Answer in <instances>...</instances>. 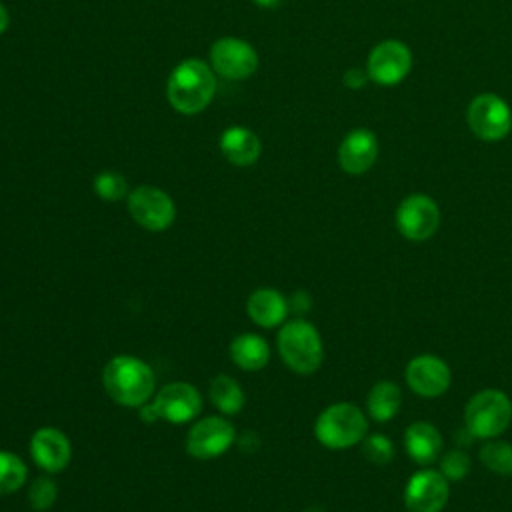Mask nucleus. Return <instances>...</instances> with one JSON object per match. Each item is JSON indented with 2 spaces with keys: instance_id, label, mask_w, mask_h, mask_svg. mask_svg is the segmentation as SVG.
<instances>
[{
  "instance_id": "nucleus-11",
  "label": "nucleus",
  "mask_w": 512,
  "mask_h": 512,
  "mask_svg": "<svg viewBox=\"0 0 512 512\" xmlns=\"http://www.w3.org/2000/svg\"><path fill=\"white\" fill-rule=\"evenodd\" d=\"M412 66V54L404 42L384 40L368 54V78L380 86H394L406 78Z\"/></svg>"
},
{
  "instance_id": "nucleus-16",
  "label": "nucleus",
  "mask_w": 512,
  "mask_h": 512,
  "mask_svg": "<svg viewBox=\"0 0 512 512\" xmlns=\"http://www.w3.org/2000/svg\"><path fill=\"white\" fill-rule=\"evenodd\" d=\"M378 156V140L366 128H356L348 132L338 148L340 168L348 174H364L372 168Z\"/></svg>"
},
{
  "instance_id": "nucleus-27",
  "label": "nucleus",
  "mask_w": 512,
  "mask_h": 512,
  "mask_svg": "<svg viewBox=\"0 0 512 512\" xmlns=\"http://www.w3.org/2000/svg\"><path fill=\"white\" fill-rule=\"evenodd\" d=\"M362 454L372 464H388L394 458V444L384 434H370L362 440Z\"/></svg>"
},
{
  "instance_id": "nucleus-30",
  "label": "nucleus",
  "mask_w": 512,
  "mask_h": 512,
  "mask_svg": "<svg viewBox=\"0 0 512 512\" xmlns=\"http://www.w3.org/2000/svg\"><path fill=\"white\" fill-rule=\"evenodd\" d=\"M138 414H140V420L146 422V424H152V422H158L160 420V414L154 406V402H146L138 408Z\"/></svg>"
},
{
  "instance_id": "nucleus-10",
  "label": "nucleus",
  "mask_w": 512,
  "mask_h": 512,
  "mask_svg": "<svg viewBox=\"0 0 512 512\" xmlns=\"http://www.w3.org/2000/svg\"><path fill=\"white\" fill-rule=\"evenodd\" d=\"M210 64L216 74L228 80H242L256 72L258 54L240 38H220L210 48Z\"/></svg>"
},
{
  "instance_id": "nucleus-7",
  "label": "nucleus",
  "mask_w": 512,
  "mask_h": 512,
  "mask_svg": "<svg viewBox=\"0 0 512 512\" xmlns=\"http://www.w3.org/2000/svg\"><path fill=\"white\" fill-rule=\"evenodd\" d=\"M470 130L486 142L502 140L512 128V110L496 94H478L468 106Z\"/></svg>"
},
{
  "instance_id": "nucleus-8",
  "label": "nucleus",
  "mask_w": 512,
  "mask_h": 512,
  "mask_svg": "<svg viewBox=\"0 0 512 512\" xmlns=\"http://www.w3.org/2000/svg\"><path fill=\"white\" fill-rule=\"evenodd\" d=\"M236 440L234 426L222 416H206L192 424L186 436V452L196 460L222 456Z\"/></svg>"
},
{
  "instance_id": "nucleus-3",
  "label": "nucleus",
  "mask_w": 512,
  "mask_h": 512,
  "mask_svg": "<svg viewBox=\"0 0 512 512\" xmlns=\"http://www.w3.org/2000/svg\"><path fill=\"white\" fill-rule=\"evenodd\" d=\"M366 432V414L352 402H336L326 406L314 422L316 440L330 450H344L360 444L366 438Z\"/></svg>"
},
{
  "instance_id": "nucleus-9",
  "label": "nucleus",
  "mask_w": 512,
  "mask_h": 512,
  "mask_svg": "<svg viewBox=\"0 0 512 512\" xmlns=\"http://www.w3.org/2000/svg\"><path fill=\"white\" fill-rule=\"evenodd\" d=\"M440 224V210L426 194H410L396 208L398 232L414 242L428 240Z\"/></svg>"
},
{
  "instance_id": "nucleus-32",
  "label": "nucleus",
  "mask_w": 512,
  "mask_h": 512,
  "mask_svg": "<svg viewBox=\"0 0 512 512\" xmlns=\"http://www.w3.org/2000/svg\"><path fill=\"white\" fill-rule=\"evenodd\" d=\"M8 28V10L0 4V34Z\"/></svg>"
},
{
  "instance_id": "nucleus-19",
  "label": "nucleus",
  "mask_w": 512,
  "mask_h": 512,
  "mask_svg": "<svg viewBox=\"0 0 512 512\" xmlns=\"http://www.w3.org/2000/svg\"><path fill=\"white\" fill-rule=\"evenodd\" d=\"M224 158L236 166H250L260 158L262 146L258 136L244 126H230L220 136Z\"/></svg>"
},
{
  "instance_id": "nucleus-5",
  "label": "nucleus",
  "mask_w": 512,
  "mask_h": 512,
  "mask_svg": "<svg viewBox=\"0 0 512 512\" xmlns=\"http://www.w3.org/2000/svg\"><path fill=\"white\" fill-rule=\"evenodd\" d=\"M512 422V400L498 388L476 392L464 410V424L470 436L490 440L502 434Z\"/></svg>"
},
{
  "instance_id": "nucleus-25",
  "label": "nucleus",
  "mask_w": 512,
  "mask_h": 512,
  "mask_svg": "<svg viewBox=\"0 0 512 512\" xmlns=\"http://www.w3.org/2000/svg\"><path fill=\"white\" fill-rule=\"evenodd\" d=\"M94 192L100 200L116 202L128 194V184L122 174L104 170V172L96 174V178H94Z\"/></svg>"
},
{
  "instance_id": "nucleus-2",
  "label": "nucleus",
  "mask_w": 512,
  "mask_h": 512,
  "mask_svg": "<svg viewBox=\"0 0 512 512\" xmlns=\"http://www.w3.org/2000/svg\"><path fill=\"white\" fill-rule=\"evenodd\" d=\"M216 90V78L208 64L196 58L182 60L168 76V102L180 114L202 112Z\"/></svg>"
},
{
  "instance_id": "nucleus-31",
  "label": "nucleus",
  "mask_w": 512,
  "mask_h": 512,
  "mask_svg": "<svg viewBox=\"0 0 512 512\" xmlns=\"http://www.w3.org/2000/svg\"><path fill=\"white\" fill-rule=\"evenodd\" d=\"M296 312H306L308 308H310V298H308V294L306 292H302V290H298V292H294L292 294V300L288 302Z\"/></svg>"
},
{
  "instance_id": "nucleus-29",
  "label": "nucleus",
  "mask_w": 512,
  "mask_h": 512,
  "mask_svg": "<svg viewBox=\"0 0 512 512\" xmlns=\"http://www.w3.org/2000/svg\"><path fill=\"white\" fill-rule=\"evenodd\" d=\"M368 80V72H362L358 68H350L346 74H344V84L348 88H360L364 86V82Z\"/></svg>"
},
{
  "instance_id": "nucleus-13",
  "label": "nucleus",
  "mask_w": 512,
  "mask_h": 512,
  "mask_svg": "<svg viewBox=\"0 0 512 512\" xmlns=\"http://www.w3.org/2000/svg\"><path fill=\"white\" fill-rule=\"evenodd\" d=\"M406 382L414 394L424 398H436L448 390L452 382V372L442 358L434 354H420L408 362Z\"/></svg>"
},
{
  "instance_id": "nucleus-26",
  "label": "nucleus",
  "mask_w": 512,
  "mask_h": 512,
  "mask_svg": "<svg viewBox=\"0 0 512 512\" xmlns=\"http://www.w3.org/2000/svg\"><path fill=\"white\" fill-rule=\"evenodd\" d=\"M58 498V488L56 484L46 478V476H40L36 478L32 484H30V490H28V502L32 506V510L36 512H46L54 506Z\"/></svg>"
},
{
  "instance_id": "nucleus-24",
  "label": "nucleus",
  "mask_w": 512,
  "mask_h": 512,
  "mask_svg": "<svg viewBox=\"0 0 512 512\" xmlns=\"http://www.w3.org/2000/svg\"><path fill=\"white\" fill-rule=\"evenodd\" d=\"M482 464L498 474V476H512V444L504 440H488L480 448Z\"/></svg>"
},
{
  "instance_id": "nucleus-15",
  "label": "nucleus",
  "mask_w": 512,
  "mask_h": 512,
  "mask_svg": "<svg viewBox=\"0 0 512 512\" xmlns=\"http://www.w3.org/2000/svg\"><path fill=\"white\" fill-rule=\"evenodd\" d=\"M30 456L38 468L48 474L62 472L72 460V446L68 436L54 428H38L30 438Z\"/></svg>"
},
{
  "instance_id": "nucleus-4",
  "label": "nucleus",
  "mask_w": 512,
  "mask_h": 512,
  "mask_svg": "<svg viewBox=\"0 0 512 512\" xmlns=\"http://www.w3.org/2000/svg\"><path fill=\"white\" fill-rule=\"evenodd\" d=\"M276 346L284 364L296 374H312L324 360V346L318 330L302 318L290 320L280 328Z\"/></svg>"
},
{
  "instance_id": "nucleus-20",
  "label": "nucleus",
  "mask_w": 512,
  "mask_h": 512,
  "mask_svg": "<svg viewBox=\"0 0 512 512\" xmlns=\"http://www.w3.org/2000/svg\"><path fill=\"white\" fill-rule=\"evenodd\" d=\"M228 354L240 370L256 372V370H262L268 364L270 346L262 336L252 334V332H244V334H238L230 342Z\"/></svg>"
},
{
  "instance_id": "nucleus-17",
  "label": "nucleus",
  "mask_w": 512,
  "mask_h": 512,
  "mask_svg": "<svg viewBox=\"0 0 512 512\" xmlns=\"http://www.w3.org/2000/svg\"><path fill=\"white\" fill-rule=\"evenodd\" d=\"M404 448L412 462L426 466L442 454V434L430 422L418 420L404 430Z\"/></svg>"
},
{
  "instance_id": "nucleus-22",
  "label": "nucleus",
  "mask_w": 512,
  "mask_h": 512,
  "mask_svg": "<svg viewBox=\"0 0 512 512\" xmlns=\"http://www.w3.org/2000/svg\"><path fill=\"white\" fill-rule=\"evenodd\" d=\"M212 404L222 412V414H238L244 408V392L242 386L228 374H218L212 378L210 388H208Z\"/></svg>"
},
{
  "instance_id": "nucleus-1",
  "label": "nucleus",
  "mask_w": 512,
  "mask_h": 512,
  "mask_svg": "<svg viewBox=\"0 0 512 512\" xmlns=\"http://www.w3.org/2000/svg\"><path fill=\"white\" fill-rule=\"evenodd\" d=\"M102 384L106 394L120 406L140 408L150 402L156 378L152 368L130 354H118L110 358L102 370Z\"/></svg>"
},
{
  "instance_id": "nucleus-28",
  "label": "nucleus",
  "mask_w": 512,
  "mask_h": 512,
  "mask_svg": "<svg viewBox=\"0 0 512 512\" xmlns=\"http://www.w3.org/2000/svg\"><path fill=\"white\" fill-rule=\"evenodd\" d=\"M470 458L462 450H450L440 460V472L446 476V480H462L470 472Z\"/></svg>"
},
{
  "instance_id": "nucleus-21",
  "label": "nucleus",
  "mask_w": 512,
  "mask_h": 512,
  "mask_svg": "<svg viewBox=\"0 0 512 512\" xmlns=\"http://www.w3.org/2000/svg\"><path fill=\"white\" fill-rule=\"evenodd\" d=\"M400 404H402V392L390 380L376 382L366 396V410L370 418L376 422L392 420L398 414Z\"/></svg>"
},
{
  "instance_id": "nucleus-23",
  "label": "nucleus",
  "mask_w": 512,
  "mask_h": 512,
  "mask_svg": "<svg viewBox=\"0 0 512 512\" xmlns=\"http://www.w3.org/2000/svg\"><path fill=\"white\" fill-rule=\"evenodd\" d=\"M28 470L24 460L10 450H0V496L18 492L26 482Z\"/></svg>"
},
{
  "instance_id": "nucleus-33",
  "label": "nucleus",
  "mask_w": 512,
  "mask_h": 512,
  "mask_svg": "<svg viewBox=\"0 0 512 512\" xmlns=\"http://www.w3.org/2000/svg\"><path fill=\"white\" fill-rule=\"evenodd\" d=\"M260 8H276L282 0H254Z\"/></svg>"
},
{
  "instance_id": "nucleus-12",
  "label": "nucleus",
  "mask_w": 512,
  "mask_h": 512,
  "mask_svg": "<svg viewBox=\"0 0 512 512\" xmlns=\"http://www.w3.org/2000/svg\"><path fill=\"white\" fill-rule=\"evenodd\" d=\"M450 496L448 480L442 472L420 470L404 488V506L408 512H440Z\"/></svg>"
},
{
  "instance_id": "nucleus-18",
  "label": "nucleus",
  "mask_w": 512,
  "mask_h": 512,
  "mask_svg": "<svg viewBox=\"0 0 512 512\" xmlns=\"http://www.w3.org/2000/svg\"><path fill=\"white\" fill-rule=\"evenodd\" d=\"M288 300L274 288H258L248 296L246 312L250 320L262 328L280 326L288 316Z\"/></svg>"
},
{
  "instance_id": "nucleus-6",
  "label": "nucleus",
  "mask_w": 512,
  "mask_h": 512,
  "mask_svg": "<svg viewBox=\"0 0 512 512\" xmlns=\"http://www.w3.org/2000/svg\"><path fill=\"white\" fill-rule=\"evenodd\" d=\"M128 212L132 220L150 232H162L172 226L176 206L172 198L156 186H138L128 194Z\"/></svg>"
},
{
  "instance_id": "nucleus-14",
  "label": "nucleus",
  "mask_w": 512,
  "mask_h": 512,
  "mask_svg": "<svg viewBox=\"0 0 512 512\" xmlns=\"http://www.w3.org/2000/svg\"><path fill=\"white\" fill-rule=\"evenodd\" d=\"M152 402L160 414V420H168L172 424H186L202 410V396L198 388L188 382L166 384L160 392H156Z\"/></svg>"
}]
</instances>
